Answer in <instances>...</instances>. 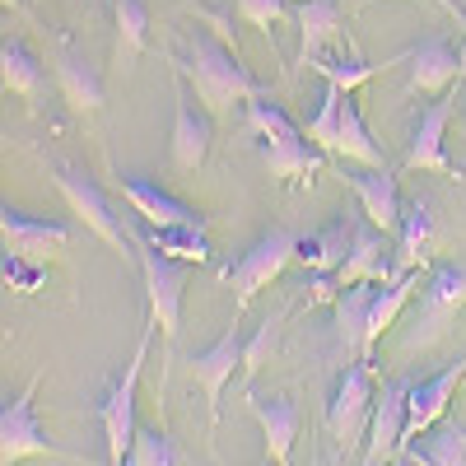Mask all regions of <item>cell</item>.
<instances>
[{"label": "cell", "instance_id": "obj_1", "mask_svg": "<svg viewBox=\"0 0 466 466\" xmlns=\"http://www.w3.org/2000/svg\"><path fill=\"white\" fill-rule=\"evenodd\" d=\"M173 70L197 89V98L210 116H228L233 103H252V98L270 94L238 61V52H233L228 43H219V37L201 33V28L182 33V56H173Z\"/></svg>", "mask_w": 466, "mask_h": 466}, {"label": "cell", "instance_id": "obj_2", "mask_svg": "<svg viewBox=\"0 0 466 466\" xmlns=\"http://www.w3.org/2000/svg\"><path fill=\"white\" fill-rule=\"evenodd\" d=\"M154 327H159V322L149 318L145 331H140V340H136L131 364L122 369V378L107 382V392H103V401H98V424H103V443H107V461H112V466H122V461L131 457V443H136V434H140V424H136V387H140V369H145V360H149Z\"/></svg>", "mask_w": 466, "mask_h": 466}, {"label": "cell", "instance_id": "obj_3", "mask_svg": "<svg viewBox=\"0 0 466 466\" xmlns=\"http://www.w3.org/2000/svg\"><path fill=\"white\" fill-rule=\"evenodd\" d=\"M47 173H52V182H56V191L66 197V206L75 210V219H80L94 238H103L112 252H122L127 261L131 257H140V252H131V233L122 228V219H116V210L107 206V197H103V187L85 173V168H75V164H61V159H47Z\"/></svg>", "mask_w": 466, "mask_h": 466}, {"label": "cell", "instance_id": "obj_4", "mask_svg": "<svg viewBox=\"0 0 466 466\" xmlns=\"http://www.w3.org/2000/svg\"><path fill=\"white\" fill-rule=\"evenodd\" d=\"M373 401H378V387H373L369 360H355V364L345 369V378L336 382L331 401H327V430H331L340 457H350L355 448H364L369 420H373Z\"/></svg>", "mask_w": 466, "mask_h": 466}, {"label": "cell", "instance_id": "obj_5", "mask_svg": "<svg viewBox=\"0 0 466 466\" xmlns=\"http://www.w3.org/2000/svg\"><path fill=\"white\" fill-rule=\"evenodd\" d=\"M289 261H299V233H289V228H270V233H261V238L224 270V280L233 285V308L243 313V308H248L270 280H280V276H285Z\"/></svg>", "mask_w": 466, "mask_h": 466}, {"label": "cell", "instance_id": "obj_6", "mask_svg": "<svg viewBox=\"0 0 466 466\" xmlns=\"http://www.w3.org/2000/svg\"><path fill=\"white\" fill-rule=\"evenodd\" d=\"M37 382L43 378H28L24 392L0 406V466H19L28 457H66V461H75L70 452H61L52 443V434L43 430V420H37V410H33Z\"/></svg>", "mask_w": 466, "mask_h": 466}, {"label": "cell", "instance_id": "obj_7", "mask_svg": "<svg viewBox=\"0 0 466 466\" xmlns=\"http://www.w3.org/2000/svg\"><path fill=\"white\" fill-rule=\"evenodd\" d=\"M140 276H145V299H149V318L159 322L164 340H177L182 322V289H187V261L164 257L159 248L140 243Z\"/></svg>", "mask_w": 466, "mask_h": 466}, {"label": "cell", "instance_id": "obj_8", "mask_svg": "<svg viewBox=\"0 0 466 466\" xmlns=\"http://www.w3.org/2000/svg\"><path fill=\"white\" fill-rule=\"evenodd\" d=\"M461 382H466V355L457 364H448L439 378L406 382V439H401V448H410L420 434H430L439 420H448V406H452Z\"/></svg>", "mask_w": 466, "mask_h": 466}, {"label": "cell", "instance_id": "obj_9", "mask_svg": "<svg viewBox=\"0 0 466 466\" xmlns=\"http://www.w3.org/2000/svg\"><path fill=\"white\" fill-rule=\"evenodd\" d=\"M466 303V266H439L420 289V313H415V336L410 345H430L448 331L457 308Z\"/></svg>", "mask_w": 466, "mask_h": 466}, {"label": "cell", "instance_id": "obj_10", "mask_svg": "<svg viewBox=\"0 0 466 466\" xmlns=\"http://www.w3.org/2000/svg\"><path fill=\"white\" fill-rule=\"evenodd\" d=\"M340 182L360 197V210L373 228L397 233L401 228V187L387 168H360V164H340Z\"/></svg>", "mask_w": 466, "mask_h": 466}, {"label": "cell", "instance_id": "obj_11", "mask_svg": "<svg viewBox=\"0 0 466 466\" xmlns=\"http://www.w3.org/2000/svg\"><path fill=\"white\" fill-rule=\"evenodd\" d=\"M401 439H406V382H382L378 401H373V420H369L360 466H387L401 452Z\"/></svg>", "mask_w": 466, "mask_h": 466}, {"label": "cell", "instance_id": "obj_12", "mask_svg": "<svg viewBox=\"0 0 466 466\" xmlns=\"http://www.w3.org/2000/svg\"><path fill=\"white\" fill-rule=\"evenodd\" d=\"M452 122V98H439L430 103L420 116H415V127H410V140H406V173H457L452 159H448V149H443V131Z\"/></svg>", "mask_w": 466, "mask_h": 466}, {"label": "cell", "instance_id": "obj_13", "mask_svg": "<svg viewBox=\"0 0 466 466\" xmlns=\"http://www.w3.org/2000/svg\"><path fill=\"white\" fill-rule=\"evenodd\" d=\"M177 75V70H173ZM210 140H215V116L206 107L191 103L187 94V80L177 75V112H173V164L182 173H197L210 154Z\"/></svg>", "mask_w": 466, "mask_h": 466}, {"label": "cell", "instance_id": "obj_14", "mask_svg": "<svg viewBox=\"0 0 466 466\" xmlns=\"http://www.w3.org/2000/svg\"><path fill=\"white\" fill-rule=\"evenodd\" d=\"M387 285V280H397V261H392V248H387V233L373 228L369 219L355 224V243H350V257L340 261L336 270V285Z\"/></svg>", "mask_w": 466, "mask_h": 466}, {"label": "cell", "instance_id": "obj_15", "mask_svg": "<svg viewBox=\"0 0 466 466\" xmlns=\"http://www.w3.org/2000/svg\"><path fill=\"white\" fill-rule=\"evenodd\" d=\"M248 410L261 424V439H266V461L270 466H294V439H299V424L303 410L294 397H248Z\"/></svg>", "mask_w": 466, "mask_h": 466}, {"label": "cell", "instance_id": "obj_16", "mask_svg": "<svg viewBox=\"0 0 466 466\" xmlns=\"http://www.w3.org/2000/svg\"><path fill=\"white\" fill-rule=\"evenodd\" d=\"M52 70H56V89L61 98L75 107V112H98L103 107V75L98 66L70 43V37H61L56 52H52Z\"/></svg>", "mask_w": 466, "mask_h": 466}, {"label": "cell", "instance_id": "obj_17", "mask_svg": "<svg viewBox=\"0 0 466 466\" xmlns=\"http://www.w3.org/2000/svg\"><path fill=\"white\" fill-rule=\"evenodd\" d=\"M0 233H5V252L33 257V261H47L56 248L70 243V224L37 219V215L15 210V206H0Z\"/></svg>", "mask_w": 466, "mask_h": 466}, {"label": "cell", "instance_id": "obj_18", "mask_svg": "<svg viewBox=\"0 0 466 466\" xmlns=\"http://www.w3.org/2000/svg\"><path fill=\"white\" fill-rule=\"evenodd\" d=\"M233 369H243V336L238 331H224L210 350H201V355H191V382L206 392L210 401V415L219 420V401H224V387L233 382Z\"/></svg>", "mask_w": 466, "mask_h": 466}, {"label": "cell", "instance_id": "obj_19", "mask_svg": "<svg viewBox=\"0 0 466 466\" xmlns=\"http://www.w3.org/2000/svg\"><path fill=\"white\" fill-rule=\"evenodd\" d=\"M410 61V94L439 98L452 80H461V52L448 43V37H430L410 52H401Z\"/></svg>", "mask_w": 466, "mask_h": 466}, {"label": "cell", "instance_id": "obj_20", "mask_svg": "<svg viewBox=\"0 0 466 466\" xmlns=\"http://www.w3.org/2000/svg\"><path fill=\"white\" fill-rule=\"evenodd\" d=\"M116 187H122V197L131 201V210L149 224V228H177V224H206L197 210H191L187 201L168 197V191L159 182H145V177H116Z\"/></svg>", "mask_w": 466, "mask_h": 466}, {"label": "cell", "instance_id": "obj_21", "mask_svg": "<svg viewBox=\"0 0 466 466\" xmlns=\"http://www.w3.org/2000/svg\"><path fill=\"white\" fill-rule=\"evenodd\" d=\"M294 24H299V66H313L345 33V15L336 0H303L294 10Z\"/></svg>", "mask_w": 466, "mask_h": 466}, {"label": "cell", "instance_id": "obj_22", "mask_svg": "<svg viewBox=\"0 0 466 466\" xmlns=\"http://www.w3.org/2000/svg\"><path fill=\"white\" fill-rule=\"evenodd\" d=\"M257 149H261V164L270 168V177H308L331 159V154H322L303 131L266 136V140H257Z\"/></svg>", "mask_w": 466, "mask_h": 466}, {"label": "cell", "instance_id": "obj_23", "mask_svg": "<svg viewBox=\"0 0 466 466\" xmlns=\"http://www.w3.org/2000/svg\"><path fill=\"white\" fill-rule=\"evenodd\" d=\"M373 299H378V285H345L336 294V308H331V327H336V340L345 350V360H360L364 355V327H369V313H373Z\"/></svg>", "mask_w": 466, "mask_h": 466}, {"label": "cell", "instance_id": "obj_24", "mask_svg": "<svg viewBox=\"0 0 466 466\" xmlns=\"http://www.w3.org/2000/svg\"><path fill=\"white\" fill-rule=\"evenodd\" d=\"M434 233H439L434 201H430V197H415V201L401 210V228H397V276H406V270H420V261L430 257V248H434Z\"/></svg>", "mask_w": 466, "mask_h": 466}, {"label": "cell", "instance_id": "obj_25", "mask_svg": "<svg viewBox=\"0 0 466 466\" xmlns=\"http://www.w3.org/2000/svg\"><path fill=\"white\" fill-rule=\"evenodd\" d=\"M350 243H355V219H331L327 228L299 238V261L318 276H336L340 261L350 257Z\"/></svg>", "mask_w": 466, "mask_h": 466}, {"label": "cell", "instance_id": "obj_26", "mask_svg": "<svg viewBox=\"0 0 466 466\" xmlns=\"http://www.w3.org/2000/svg\"><path fill=\"white\" fill-rule=\"evenodd\" d=\"M415 289H420V270H406V276L387 280V285L378 289V299H373V313H369V327H364V355H360V360H369V364H373V350H378V340L397 327L401 308L410 303V294H415Z\"/></svg>", "mask_w": 466, "mask_h": 466}, {"label": "cell", "instance_id": "obj_27", "mask_svg": "<svg viewBox=\"0 0 466 466\" xmlns=\"http://www.w3.org/2000/svg\"><path fill=\"white\" fill-rule=\"evenodd\" d=\"M336 159H340V164H360V168H387V154H382V145L369 136L364 116H360V103H355V94H345V103H340Z\"/></svg>", "mask_w": 466, "mask_h": 466}, {"label": "cell", "instance_id": "obj_28", "mask_svg": "<svg viewBox=\"0 0 466 466\" xmlns=\"http://www.w3.org/2000/svg\"><path fill=\"white\" fill-rule=\"evenodd\" d=\"M0 85H5V94H19L28 103H37L47 94V70L19 37H5V43H0Z\"/></svg>", "mask_w": 466, "mask_h": 466}, {"label": "cell", "instance_id": "obj_29", "mask_svg": "<svg viewBox=\"0 0 466 466\" xmlns=\"http://www.w3.org/2000/svg\"><path fill=\"white\" fill-rule=\"evenodd\" d=\"M420 466H466V424L439 420L430 434H420L410 448H401Z\"/></svg>", "mask_w": 466, "mask_h": 466}, {"label": "cell", "instance_id": "obj_30", "mask_svg": "<svg viewBox=\"0 0 466 466\" xmlns=\"http://www.w3.org/2000/svg\"><path fill=\"white\" fill-rule=\"evenodd\" d=\"M140 243L159 248L164 257L173 261H187V266H201L210 261V243H206V224H177V228H145Z\"/></svg>", "mask_w": 466, "mask_h": 466}, {"label": "cell", "instance_id": "obj_31", "mask_svg": "<svg viewBox=\"0 0 466 466\" xmlns=\"http://www.w3.org/2000/svg\"><path fill=\"white\" fill-rule=\"evenodd\" d=\"M285 322H289V308H276V313H266L261 318V327H257V336L252 340H243V382H252L257 373H261V364H266V355L280 345V331H285Z\"/></svg>", "mask_w": 466, "mask_h": 466}, {"label": "cell", "instance_id": "obj_32", "mask_svg": "<svg viewBox=\"0 0 466 466\" xmlns=\"http://www.w3.org/2000/svg\"><path fill=\"white\" fill-rule=\"evenodd\" d=\"M313 70L322 75L327 85L345 89V94H355L360 85H369L373 75H378V66H369V61H360V56H340V52H331V47L313 61Z\"/></svg>", "mask_w": 466, "mask_h": 466}, {"label": "cell", "instance_id": "obj_33", "mask_svg": "<svg viewBox=\"0 0 466 466\" xmlns=\"http://www.w3.org/2000/svg\"><path fill=\"white\" fill-rule=\"evenodd\" d=\"M112 19H116V37L131 56H140L149 47V10L145 0H112Z\"/></svg>", "mask_w": 466, "mask_h": 466}, {"label": "cell", "instance_id": "obj_34", "mask_svg": "<svg viewBox=\"0 0 466 466\" xmlns=\"http://www.w3.org/2000/svg\"><path fill=\"white\" fill-rule=\"evenodd\" d=\"M340 103H345V89L327 85V89H322V107H318V116L303 127V136L313 140L322 154H336V136H340Z\"/></svg>", "mask_w": 466, "mask_h": 466}, {"label": "cell", "instance_id": "obj_35", "mask_svg": "<svg viewBox=\"0 0 466 466\" xmlns=\"http://www.w3.org/2000/svg\"><path fill=\"white\" fill-rule=\"evenodd\" d=\"M243 127H248L257 140H266V136H285V131H299V127H294V116H289L276 98H270V94H261V98H252V103H248Z\"/></svg>", "mask_w": 466, "mask_h": 466}, {"label": "cell", "instance_id": "obj_36", "mask_svg": "<svg viewBox=\"0 0 466 466\" xmlns=\"http://www.w3.org/2000/svg\"><path fill=\"white\" fill-rule=\"evenodd\" d=\"M122 466H182V457H177V448L164 430H140L136 443H131V457Z\"/></svg>", "mask_w": 466, "mask_h": 466}, {"label": "cell", "instance_id": "obj_37", "mask_svg": "<svg viewBox=\"0 0 466 466\" xmlns=\"http://www.w3.org/2000/svg\"><path fill=\"white\" fill-rule=\"evenodd\" d=\"M5 285L15 289V294H37L47 285V261H33V257H15V252H5Z\"/></svg>", "mask_w": 466, "mask_h": 466}, {"label": "cell", "instance_id": "obj_38", "mask_svg": "<svg viewBox=\"0 0 466 466\" xmlns=\"http://www.w3.org/2000/svg\"><path fill=\"white\" fill-rule=\"evenodd\" d=\"M285 15H289V0H238V19L261 28V33H270Z\"/></svg>", "mask_w": 466, "mask_h": 466}, {"label": "cell", "instance_id": "obj_39", "mask_svg": "<svg viewBox=\"0 0 466 466\" xmlns=\"http://www.w3.org/2000/svg\"><path fill=\"white\" fill-rule=\"evenodd\" d=\"M387 466H420V461H410L406 452H397V457H392V461H387Z\"/></svg>", "mask_w": 466, "mask_h": 466}, {"label": "cell", "instance_id": "obj_40", "mask_svg": "<svg viewBox=\"0 0 466 466\" xmlns=\"http://www.w3.org/2000/svg\"><path fill=\"white\" fill-rule=\"evenodd\" d=\"M461 80H466V43H461Z\"/></svg>", "mask_w": 466, "mask_h": 466}, {"label": "cell", "instance_id": "obj_41", "mask_svg": "<svg viewBox=\"0 0 466 466\" xmlns=\"http://www.w3.org/2000/svg\"><path fill=\"white\" fill-rule=\"evenodd\" d=\"M0 5H5V10H15V5H19V0H0Z\"/></svg>", "mask_w": 466, "mask_h": 466}]
</instances>
